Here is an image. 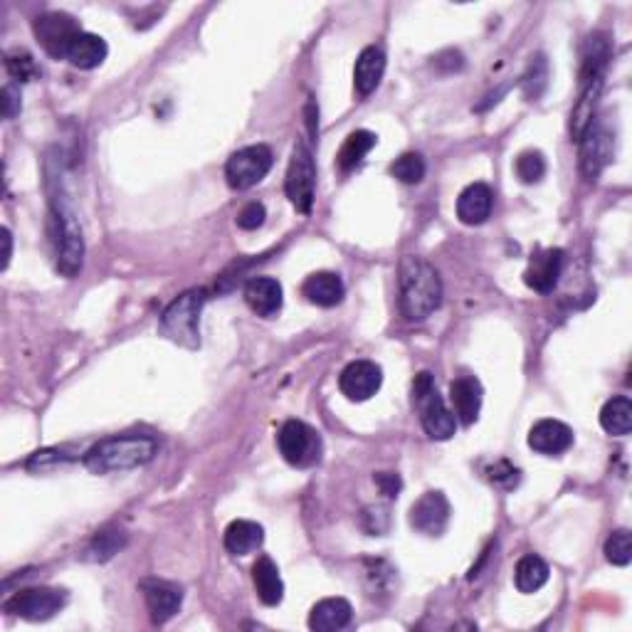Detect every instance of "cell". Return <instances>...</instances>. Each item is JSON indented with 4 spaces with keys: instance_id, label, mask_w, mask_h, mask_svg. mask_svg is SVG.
<instances>
[{
    "instance_id": "26",
    "label": "cell",
    "mask_w": 632,
    "mask_h": 632,
    "mask_svg": "<svg viewBox=\"0 0 632 632\" xmlns=\"http://www.w3.org/2000/svg\"><path fill=\"white\" fill-rule=\"evenodd\" d=\"M265 541V529L257 521L237 519L225 529V549L233 556H247L257 551Z\"/></svg>"
},
{
    "instance_id": "15",
    "label": "cell",
    "mask_w": 632,
    "mask_h": 632,
    "mask_svg": "<svg viewBox=\"0 0 632 632\" xmlns=\"http://www.w3.org/2000/svg\"><path fill=\"white\" fill-rule=\"evenodd\" d=\"M563 260H566V255L558 247H549V250L531 255L529 267L524 272L526 287L539 294H551L558 287V279H561Z\"/></svg>"
},
{
    "instance_id": "23",
    "label": "cell",
    "mask_w": 632,
    "mask_h": 632,
    "mask_svg": "<svg viewBox=\"0 0 632 632\" xmlns=\"http://www.w3.org/2000/svg\"><path fill=\"white\" fill-rule=\"evenodd\" d=\"M107 55L109 47L104 38H99V35L94 33H84L82 30V33L70 42V47H67L65 60L70 62L72 67H77V70H94V67H99L107 60Z\"/></svg>"
},
{
    "instance_id": "14",
    "label": "cell",
    "mask_w": 632,
    "mask_h": 632,
    "mask_svg": "<svg viewBox=\"0 0 632 632\" xmlns=\"http://www.w3.org/2000/svg\"><path fill=\"white\" fill-rule=\"evenodd\" d=\"M141 593H144L146 608H149L151 620L156 625L168 623L183 605V588L171 581H161V578L141 581Z\"/></svg>"
},
{
    "instance_id": "1",
    "label": "cell",
    "mask_w": 632,
    "mask_h": 632,
    "mask_svg": "<svg viewBox=\"0 0 632 632\" xmlns=\"http://www.w3.org/2000/svg\"><path fill=\"white\" fill-rule=\"evenodd\" d=\"M400 312L408 321H425L442 304V279L423 257H405L398 270Z\"/></svg>"
},
{
    "instance_id": "11",
    "label": "cell",
    "mask_w": 632,
    "mask_h": 632,
    "mask_svg": "<svg viewBox=\"0 0 632 632\" xmlns=\"http://www.w3.org/2000/svg\"><path fill=\"white\" fill-rule=\"evenodd\" d=\"M79 33H82L79 25L65 13H45L35 20V38L45 47L47 55L57 57V60H65L67 47Z\"/></svg>"
},
{
    "instance_id": "34",
    "label": "cell",
    "mask_w": 632,
    "mask_h": 632,
    "mask_svg": "<svg viewBox=\"0 0 632 632\" xmlns=\"http://www.w3.org/2000/svg\"><path fill=\"white\" fill-rule=\"evenodd\" d=\"M605 558L613 566H628L632 561V536L628 529H618L605 541Z\"/></svg>"
},
{
    "instance_id": "24",
    "label": "cell",
    "mask_w": 632,
    "mask_h": 632,
    "mask_svg": "<svg viewBox=\"0 0 632 632\" xmlns=\"http://www.w3.org/2000/svg\"><path fill=\"white\" fill-rule=\"evenodd\" d=\"M252 583H255L257 598L265 605L275 608V605L282 603L284 598V583L282 576H279L277 563L272 561L270 556H260L257 563L252 566Z\"/></svg>"
},
{
    "instance_id": "6",
    "label": "cell",
    "mask_w": 632,
    "mask_h": 632,
    "mask_svg": "<svg viewBox=\"0 0 632 632\" xmlns=\"http://www.w3.org/2000/svg\"><path fill=\"white\" fill-rule=\"evenodd\" d=\"M314 191H316V166L314 156L304 141L294 146L292 158H289L287 178H284V193H287L289 203L299 210V213L309 215L314 205Z\"/></svg>"
},
{
    "instance_id": "36",
    "label": "cell",
    "mask_w": 632,
    "mask_h": 632,
    "mask_svg": "<svg viewBox=\"0 0 632 632\" xmlns=\"http://www.w3.org/2000/svg\"><path fill=\"white\" fill-rule=\"evenodd\" d=\"M5 70H8V75L20 84L30 82V79L38 77V67H35L33 55H28V52H20V50L5 55Z\"/></svg>"
},
{
    "instance_id": "2",
    "label": "cell",
    "mask_w": 632,
    "mask_h": 632,
    "mask_svg": "<svg viewBox=\"0 0 632 632\" xmlns=\"http://www.w3.org/2000/svg\"><path fill=\"white\" fill-rule=\"evenodd\" d=\"M158 442L151 435H117L99 440L84 455V467L94 474L126 472L154 460Z\"/></svg>"
},
{
    "instance_id": "25",
    "label": "cell",
    "mask_w": 632,
    "mask_h": 632,
    "mask_svg": "<svg viewBox=\"0 0 632 632\" xmlns=\"http://www.w3.org/2000/svg\"><path fill=\"white\" fill-rule=\"evenodd\" d=\"M603 84H605V77L591 79V82L581 84V99H578L571 114V136L576 141L586 134L588 126L595 121V109H598L600 94H603Z\"/></svg>"
},
{
    "instance_id": "30",
    "label": "cell",
    "mask_w": 632,
    "mask_h": 632,
    "mask_svg": "<svg viewBox=\"0 0 632 632\" xmlns=\"http://www.w3.org/2000/svg\"><path fill=\"white\" fill-rule=\"evenodd\" d=\"M376 141H378V136L366 129H358L354 131V134H349V139H346L344 146H341L339 156H336V163H339L341 171L344 173L354 171L358 163L368 156V151L376 146Z\"/></svg>"
},
{
    "instance_id": "3",
    "label": "cell",
    "mask_w": 632,
    "mask_h": 632,
    "mask_svg": "<svg viewBox=\"0 0 632 632\" xmlns=\"http://www.w3.org/2000/svg\"><path fill=\"white\" fill-rule=\"evenodd\" d=\"M50 228L52 242H55L57 272L65 277H77L84 262V237L75 210L62 196L52 198Z\"/></svg>"
},
{
    "instance_id": "7",
    "label": "cell",
    "mask_w": 632,
    "mask_h": 632,
    "mask_svg": "<svg viewBox=\"0 0 632 632\" xmlns=\"http://www.w3.org/2000/svg\"><path fill=\"white\" fill-rule=\"evenodd\" d=\"M272 149L265 144H252L245 149L235 151L233 156L225 163V178H228V186L235 191H247V188L257 186L260 181H265L267 173L272 171Z\"/></svg>"
},
{
    "instance_id": "8",
    "label": "cell",
    "mask_w": 632,
    "mask_h": 632,
    "mask_svg": "<svg viewBox=\"0 0 632 632\" xmlns=\"http://www.w3.org/2000/svg\"><path fill=\"white\" fill-rule=\"evenodd\" d=\"M279 455L292 467H312L321 460V437L302 420H287L277 435Z\"/></svg>"
},
{
    "instance_id": "28",
    "label": "cell",
    "mask_w": 632,
    "mask_h": 632,
    "mask_svg": "<svg viewBox=\"0 0 632 632\" xmlns=\"http://www.w3.org/2000/svg\"><path fill=\"white\" fill-rule=\"evenodd\" d=\"M600 425L608 435L625 437L632 430V403L628 395H615L600 410Z\"/></svg>"
},
{
    "instance_id": "33",
    "label": "cell",
    "mask_w": 632,
    "mask_h": 632,
    "mask_svg": "<svg viewBox=\"0 0 632 632\" xmlns=\"http://www.w3.org/2000/svg\"><path fill=\"white\" fill-rule=\"evenodd\" d=\"M516 176L521 183H539L546 176V158L541 151H524L516 158Z\"/></svg>"
},
{
    "instance_id": "38",
    "label": "cell",
    "mask_w": 632,
    "mask_h": 632,
    "mask_svg": "<svg viewBox=\"0 0 632 632\" xmlns=\"http://www.w3.org/2000/svg\"><path fill=\"white\" fill-rule=\"evenodd\" d=\"M265 218H267L265 205L257 203V200H252V203H247L245 208H242L240 213H237V228H240V230H257V228H262Z\"/></svg>"
},
{
    "instance_id": "32",
    "label": "cell",
    "mask_w": 632,
    "mask_h": 632,
    "mask_svg": "<svg viewBox=\"0 0 632 632\" xmlns=\"http://www.w3.org/2000/svg\"><path fill=\"white\" fill-rule=\"evenodd\" d=\"M425 171H428V166H425V158L420 154H403L391 163V176L405 186H415V183L423 181Z\"/></svg>"
},
{
    "instance_id": "5",
    "label": "cell",
    "mask_w": 632,
    "mask_h": 632,
    "mask_svg": "<svg viewBox=\"0 0 632 632\" xmlns=\"http://www.w3.org/2000/svg\"><path fill=\"white\" fill-rule=\"evenodd\" d=\"M413 405L420 415L423 430L433 440H450L457 433V418L450 408L445 405L442 395L437 393V386L433 381V373L423 371L415 376L413 381Z\"/></svg>"
},
{
    "instance_id": "20",
    "label": "cell",
    "mask_w": 632,
    "mask_h": 632,
    "mask_svg": "<svg viewBox=\"0 0 632 632\" xmlns=\"http://www.w3.org/2000/svg\"><path fill=\"white\" fill-rule=\"evenodd\" d=\"M494 191L487 183H470L457 198V218L465 225H482L492 215Z\"/></svg>"
},
{
    "instance_id": "17",
    "label": "cell",
    "mask_w": 632,
    "mask_h": 632,
    "mask_svg": "<svg viewBox=\"0 0 632 632\" xmlns=\"http://www.w3.org/2000/svg\"><path fill=\"white\" fill-rule=\"evenodd\" d=\"M482 383L474 376H460L450 383V400L452 413L462 425H474L482 410Z\"/></svg>"
},
{
    "instance_id": "40",
    "label": "cell",
    "mask_w": 632,
    "mask_h": 632,
    "mask_svg": "<svg viewBox=\"0 0 632 632\" xmlns=\"http://www.w3.org/2000/svg\"><path fill=\"white\" fill-rule=\"evenodd\" d=\"M373 482L378 484V489H381V494H386L388 499H395L400 494V489H403V482H400L398 474L393 472H378L373 474Z\"/></svg>"
},
{
    "instance_id": "10",
    "label": "cell",
    "mask_w": 632,
    "mask_h": 632,
    "mask_svg": "<svg viewBox=\"0 0 632 632\" xmlns=\"http://www.w3.org/2000/svg\"><path fill=\"white\" fill-rule=\"evenodd\" d=\"M581 171L588 181H595V178L603 173V168L613 161L615 156V136L613 131L608 129L600 121H593L586 129V134L581 136Z\"/></svg>"
},
{
    "instance_id": "35",
    "label": "cell",
    "mask_w": 632,
    "mask_h": 632,
    "mask_svg": "<svg viewBox=\"0 0 632 632\" xmlns=\"http://www.w3.org/2000/svg\"><path fill=\"white\" fill-rule=\"evenodd\" d=\"M546 79H549V65H546V60L541 55L534 57L524 79H521V87H524L526 97L539 99L541 92L546 89Z\"/></svg>"
},
{
    "instance_id": "13",
    "label": "cell",
    "mask_w": 632,
    "mask_h": 632,
    "mask_svg": "<svg viewBox=\"0 0 632 632\" xmlns=\"http://www.w3.org/2000/svg\"><path fill=\"white\" fill-rule=\"evenodd\" d=\"M450 524V502L442 492H425L410 509V526L425 536L445 534Z\"/></svg>"
},
{
    "instance_id": "18",
    "label": "cell",
    "mask_w": 632,
    "mask_h": 632,
    "mask_svg": "<svg viewBox=\"0 0 632 632\" xmlns=\"http://www.w3.org/2000/svg\"><path fill=\"white\" fill-rule=\"evenodd\" d=\"M245 302L257 316L272 319L284 304L282 284L275 277H252L245 287Z\"/></svg>"
},
{
    "instance_id": "9",
    "label": "cell",
    "mask_w": 632,
    "mask_h": 632,
    "mask_svg": "<svg viewBox=\"0 0 632 632\" xmlns=\"http://www.w3.org/2000/svg\"><path fill=\"white\" fill-rule=\"evenodd\" d=\"M67 605V593L57 588H25L18 591L10 600H5V613L15 618L30 620V623H42L60 613Z\"/></svg>"
},
{
    "instance_id": "39",
    "label": "cell",
    "mask_w": 632,
    "mask_h": 632,
    "mask_svg": "<svg viewBox=\"0 0 632 632\" xmlns=\"http://www.w3.org/2000/svg\"><path fill=\"white\" fill-rule=\"evenodd\" d=\"M0 97H3V117L5 119L18 117L20 107H23V104H20V89L15 87V84H5Z\"/></svg>"
},
{
    "instance_id": "22",
    "label": "cell",
    "mask_w": 632,
    "mask_h": 632,
    "mask_svg": "<svg viewBox=\"0 0 632 632\" xmlns=\"http://www.w3.org/2000/svg\"><path fill=\"white\" fill-rule=\"evenodd\" d=\"M302 294L309 302L316 304V307L331 309L336 307V304H341V299H344V279L336 275V272H314V275L304 279Z\"/></svg>"
},
{
    "instance_id": "41",
    "label": "cell",
    "mask_w": 632,
    "mask_h": 632,
    "mask_svg": "<svg viewBox=\"0 0 632 632\" xmlns=\"http://www.w3.org/2000/svg\"><path fill=\"white\" fill-rule=\"evenodd\" d=\"M0 240H3V265H0V270H8L10 257H13V235L8 228L0 230Z\"/></svg>"
},
{
    "instance_id": "12",
    "label": "cell",
    "mask_w": 632,
    "mask_h": 632,
    "mask_svg": "<svg viewBox=\"0 0 632 632\" xmlns=\"http://www.w3.org/2000/svg\"><path fill=\"white\" fill-rule=\"evenodd\" d=\"M383 386V371L378 363L373 361H354L341 371L339 376V388L354 403H363V400L373 398Z\"/></svg>"
},
{
    "instance_id": "31",
    "label": "cell",
    "mask_w": 632,
    "mask_h": 632,
    "mask_svg": "<svg viewBox=\"0 0 632 632\" xmlns=\"http://www.w3.org/2000/svg\"><path fill=\"white\" fill-rule=\"evenodd\" d=\"M126 546V534L121 529H104L99 531L97 536L92 539V544H89L87 549V561H109L112 556H117V553L124 549Z\"/></svg>"
},
{
    "instance_id": "29",
    "label": "cell",
    "mask_w": 632,
    "mask_h": 632,
    "mask_svg": "<svg viewBox=\"0 0 632 632\" xmlns=\"http://www.w3.org/2000/svg\"><path fill=\"white\" fill-rule=\"evenodd\" d=\"M610 60V42L605 35L595 33L583 45V65H581V84L591 79L605 77V67Z\"/></svg>"
},
{
    "instance_id": "27",
    "label": "cell",
    "mask_w": 632,
    "mask_h": 632,
    "mask_svg": "<svg viewBox=\"0 0 632 632\" xmlns=\"http://www.w3.org/2000/svg\"><path fill=\"white\" fill-rule=\"evenodd\" d=\"M549 563L544 561L541 556L536 553H526L519 563H516V571H514V583L519 588V593H536L549 583Z\"/></svg>"
},
{
    "instance_id": "21",
    "label": "cell",
    "mask_w": 632,
    "mask_h": 632,
    "mask_svg": "<svg viewBox=\"0 0 632 632\" xmlns=\"http://www.w3.org/2000/svg\"><path fill=\"white\" fill-rule=\"evenodd\" d=\"M354 618V608L346 598H324L309 613V628L314 632L344 630Z\"/></svg>"
},
{
    "instance_id": "37",
    "label": "cell",
    "mask_w": 632,
    "mask_h": 632,
    "mask_svg": "<svg viewBox=\"0 0 632 632\" xmlns=\"http://www.w3.org/2000/svg\"><path fill=\"white\" fill-rule=\"evenodd\" d=\"M487 477L492 479V482L497 484V487L512 489V487H516V484H519L521 472L516 470V467L512 465V462L499 460V462H494L492 467H489V470H487Z\"/></svg>"
},
{
    "instance_id": "19",
    "label": "cell",
    "mask_w": 632,
    "mask_h": 632,
    "mask_svg": "<svg viewBox=\"0 0 632 632\" xmlns=\"http://www.w3.org/2000/svg\"><path fill=\"white\" fill-rule=\"evenodd\" d=\"M386 75V52L378 45L363 47L354 67V87L358 97H371Z\"/></svg>"
},
{
    "instance_id": "4",
    "label": "cell",
    "mask_w": 632,
    "mask_h": 632,
    "mask_svg": "<svg viewBox=\"0 0 632 632\" xmlns=\"http://www.w3.org/2000/svg\"><path fill=\"white\" fill-rule=\"evenodd\" d=\"M205 289H188L181 297L173 299L161 314V331L173 344L198 349L200 346V312L205 307Z\"/></svg>"
},
{
    "instance_id": "16",
    "label": "cell",
    "mask_w": 632,
    "mask_h": 632,
    "mask_svg": "<svg viewBox=\"0 0 632 632\" xmlns=\"http://www.w3.org/2000/svg\"><path fill=\"white\" fill-rule=\"evenodd\" d=\"M573 445V430L568 428L561 420H539L534 428L529 430V447L539 455L556 457L563 455L566 450H571Z\"/></svg>"
}]
</instances>
